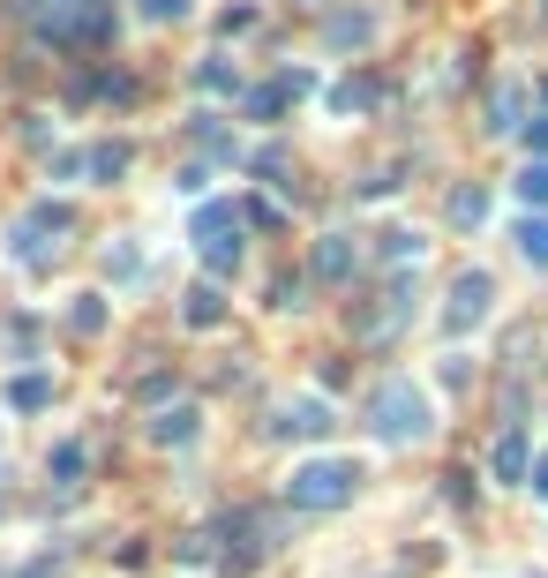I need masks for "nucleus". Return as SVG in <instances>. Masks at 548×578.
Segmentation results:
<instances>
[{"instance_id": "nucleus-4", "label": "nucleus", "mask_w": 548, "mask_h": 578, "mask_svg": "<svg viewBox=\"0 0 548 578\" xmlns=\"http://www.w3.org/2000/svg\"><path fill=\"white\" fill-rule=\"evenodd\" d=\"M481 316H489V279H459V293H451V330L481 324Z\"/></svg>"}, {"instance_id": "nucleus-1", "label": "nucleus", "mask_w": 548, "mask_h": 578, "mask_svg": "<svg viewBox=\"0 0 548 578\" xmlns=\"http://www.w3.org/2000/svg\"><path fill=\"white\" fill-rule=\"evenodd\" d=\"M376 428H383V444H414V436H428V406L406 383H391L376 399Z\"/></svg>"}, {"instance_id": "nucleus-12", "label": "nucleus", "mask_w": 548, "mask_h": 578, "mask_svg": "<svg viewBox=\"0 0 548 578\" xmlns=\"http://www.w3.org/2000/svg\"><path fill=\"white\" fill-rule=\"evenodd\" d=\"M121 165H128V151H90V173H98V181H113Z\"/></svg>"}, {"instance_id": "nucleus-9", "label": "nucleus", "mask_w": 548, "mask_h": 578, "mask_svg": "<svg viewBox=\"0 0 548 578\" xmlns=\"http://www.w3.org/2000/svg\"><path fill=\"white\" fill-rule=\"evenodd\" d=\"M331 106H338V113H353V106H376V83H338Z\"/></svg>"}, {"instance_id": "nucleus-14", "label": "nucleus", "mask_w": 548, "mask_h": 578, "mask_svg": "<svg viewBox=\"0 0 548 578\" xmlns=\"http://www.w3.org/2000/svg\"><path fill=\"white\" fill-rule=\"evenodd\" d=\"M526 143H534V151H548V113H541L534 128H526Z\"/></svg>"}, {"instance_id": "nucleus-13", "label": "nucleus", "mask_w": 548, "mask_h": 578, "mask_svg": "<svg viewBox=\"0 0 548 578\" xmlns=\"http://www.w3.org/2000/svg\"><path fill=\"white\" fill-rule=\"evenodd\" d=\"M204 90H233V68L226 61H204Z\"/></svg>"}, {"instance_id": "nucleus-3", "label": "nucleus", "mask_w": 548, "mask_h": 578, "mask_svg": "<svg viewBox=\"0 0 548 578\" xmlns=\"http://www.w3.org/2000/svg\"><path fill=\"white\" fill-rule=\"evenodd\" d=\"M113 31H121V15H113L106 0H84V8H76V23H68V39H84V45H106Z\"/></svg>"}, {"instance_id": "nucleus-11", "label": "nucleus", "mask_w": 548, "mask_h": 578, "mask_svg": "<svg viewBox=\"0 0 548 578\" xmlns=\"http://www.w3.org/2000/svg\"><path fill=\"white\" fill-rule=\"evenodd\" d=\"M143 15H151V23H180V15H188V0H143Z\"/></svg>"}, {"instance_id": "nucleus-6", "label": "nucleus", "mask_w": 548, "mask_h": 578, "mask_svg": "<svg viewBox=\"0 0 548 578\" xmlns=\"http://www.w3.org/2000/svg\"><path fill=\"white\" fill-rule=\"evenodd\" d=\"M346 263H353V248L338 241V233H331L324 248H316V271H324V279H346Z\"/></svg>"}, {"instance_id": "nucleus-2", "label": "nucleus", "mask_w": 548, "mask_h": 578, "mask_svg": "<svg viewBox=\"0 0 548 578\" xmlns=\"http://www.w3.org/2000/svg\"><path fill=\"white\" fill-rule=\"evenodd\" d=\"M353 495V466H300L294 473V503H346Z\"/></svg>"}, {"instance_id": "nucleus-5", "label": "nucleus", "mask_w": 548, "mask_h": 578, "mask_svg": "<svg viewBox=\"0 0 548 578\" xmlns=\"http://www.w3.org/2000/svg\"><path fill=\"white\" fill-rule=\"evenodd\" d=\"M376 39V15H331V45H369Z\"/></svg>"}, {"instance_id": "nucleus-10", "label": "nucleus", "mask_w": 548, "mask_h": 578, "mask_svg": "<svg viewBox=\"0 0 548 578\" xmlns=\"http://www.w3.org/2000/svg\"><path fill=\"white\" fill-rule=\"evenodd\" d=\"M496 473H526V436H504V451H496Z\"/></svg>"}, {"instance_id": "nucleus-15", "label": "nucleus", "mask_w": 548, "mask_h": 578, "mask_svg": "<svg viewBox=\"0 0 548 578\" xmlns=\"http://www.w3.org/2000/svg\"><path fill=\"white\" fill-rule=\"evenodd\" d=\"M534 489H541V495H548V458H541V473H534Z\"/></svg>"}, {"instance_id": "nucleus-7", "label": "nucleus", "mask_w": 548, "mask_h": 578, "mask_svg": "<svg viewBox=\"0 0 548 578\" xmlns=\"http://www.w3.org/2000/svg\"><path fill=\"white\" fill-rule=\"evenodd\" d=\"M518 255H526V263H548V218H526V233H518Z\"/></svg>"}, {"instance_id": "nucleus-8", "label": "nucleus", "mask_w": 548, "mask_h": 578, "mask_svg": "<svg viewBox=\"0 0 548 578\" xmlns=\"http://www.w3.org/2000/svg\"><path fill=\"white\" fill-rule=\"evenodd\" d=\"M518 196H526V204H548V159L518 173Z\"/></svg>"}]
</instances>
